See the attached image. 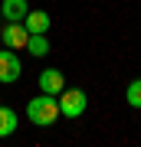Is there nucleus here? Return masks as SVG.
Returning <instances> with one entry per match:
<instances>
[{
  "label": "nucleus",
  "instance_id": "nucleus-3",
  "mask_svg": "<svg viewBox=\"0 0 141 147\" xmlns=\"http://www.w3.org/2000/svg\"><path fill=\"white\" fill-rule=\"evenodd\" d=\"M20 72H23V65L16 59V49H0V82L10 85L20 79Z\"/></svg>",
  "mask_w": 141,
  "mask_h": 147
},
{
  "label": "nucleus",
  "instance_id": "nucleus-10",
  "mask_svg": "<svg viewBox=\"0 0 141 147\" xmlns=\"http://www.w3.org/2000/svg\"><path fill=\"white\" fill-rule=\"evenodd\" d=\"M125 101H128L131 108H141V79H135V82L128 85V92H125Z\"/></svg>",
  "mask_w": 141,
  "mask_h": 147
},
{
  "label": "nucleus",
  "instance_id": "nucleus-8",
  "mask_svg": "<svg viewBox=\"0 0 141 147\" xmlns=\"http://www.w3.org/2000/svg\"><path fill=\"white\" fill-rule=\"evenodd\" d=\"M26 49H30L33 56H49V42H46V36H43V33H30Z\"/></svg>",
  "mask_w": 141,
  "mask_h": 147
},
{
  "label": "nucleus",
  "instance_id": "nucleus-5",
  "mask_svg": "<svg viewBox=\"0 0 141 147\" xmlns=\"http://www.w3.org/2000/svg\"><path fill=\"white\" fill-rule=\"evenodd\" d=\"M63 88H66V79H63V72H59V69H46V72H40V92L59 95Z\"/></svg>",
  "mask_w": 141,
  "mask_h": 147
},
{
  "label": "nucleus",
  "instance_id": "nucleus-2",
  "mask_svg": "<svg viewBox=\"0 0 141 147\" xmlns=\"http://www.w3.org/2000/svg\"><path fill=\"white\" fill-rule=\"evenodd\" d=\"M56 98H59V115H63V118H82L85 115L89 98H85L82 88H63Z\"/></svg>",
  "mask_w": 141,
  "mask_h": 147
},
{
  "label": "nucleus",
  "instance_id": "nucleus-6",
  "mask_svg": "<svg viewBox=\"0 0 141 147\" xmlns=\"http://www.w3.org/2000/svg\"><path fill=\"white\" fill-rule=\"evenodd\" d=\"M49 13L46 10H26V16H23V26H26V33H46L49 30Z\"/></svg>",
  "mask_w": 141,
  "mask_h": 147
},
{
  "label": "nucleus",
  "instance_id": "nucleus-11",
  "mask_svg": "<svg viewBox=\"0 0 141 147\" xmlns=\"http://www.w3.org/2000/svg\"><path fill=\"white\" fill-rule=\"evenodd\" d=\"M0 46H3V42H0Z\"/></svg>",
  "mask_w": 141,
  "mask_h": 147
},
{
  "label": "nucleus",
  "instance_id": "nucleus-7",
  "mask_svg": "<svg viewBox=\"0 0 141 147\" xmlns=\"http://www.w3.org/2000/svg\"><path fill=\"white\" fill-rule=\"evenodd\" d=\"M26 10H30L26 0H3V3H0V16H3L7 23H20L26 16Z\"/></svg>",
  "mask_w": 141,
  "mask_h": 147
},
{
  "label": "nucleus",
  "instance_id": "nucleus-4",
  "mask_svg": "<svg viewBox=\"0 0 141 147\" xmlns=\"http://www.w3.org/2000/svg\"><path fill=\"white\" fill-rule=\"evenodd\" d=\"M26 39H30V33H26L23 20L20 23H7V26L0 30V42H3L7 49H26Z\"/></svg>",
  "mask_w": 141,
  "mask_h": 147
},
{
  "label": "nucleus",
  "instance_id": "nucleus-9",
  "mask_svg": "<svg viewBox=\"0 0 141 147\" xmlns=\"http://www.w3.org/2000/svg\"><path fill=\"white\" fill-rule=\"evenodd\" d=\"M13 131H16V115H13L10 108L0 105V137H10Z\"/></svg>",
  "mask_w": 141,
  "mask_h": 147
},
{
  "label": "nucleus",
  "instance_id": "nucleus-1",
  "mask_svg": "<svg viewBox=\"0 0 141 147\" xmlns=\"http://www.w3.org/2000/svg\"><path fill=\"white\" fill-rule=\"evenodd\" d=\"M26 118H30L33 124H40V127L56 124V121H59V98H56V95H46V92H43L40 98H30Z\"/></svg>",
  "mask_w": 141,
  "mask_h": 147
}]
</instances>
